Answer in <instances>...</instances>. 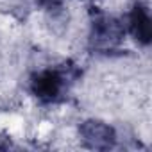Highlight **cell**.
Segmentation results:
<instances>
[{
	"label": "cell",
	"instance_id": "obj_1",
	"mask_svg": "<svg viewBox=\"0 0 152 152\" xmlns=\"http://www.w3.org/2000/svg\"><path fill=\"white\" fill-rule=\"evenodd\" d=\"M125 36L124 23L109 15H99L93 18L91 23V45L99 50H111L115 48Z\"/></svg>",
	"mask_w": 152,
	"mask_h": 152
},
{
	"label": "cell",
	"instance_id": "obj_2",
	"mask_svg": "<svg viewBox=\"0 0 152 152\" xmlns=\"http://www.w3.org/2000/svg\"><path fill=\"white\" fill-rule=\"evenodd\" d=\"M79 134L83 143L93 150H107L116 141V134L113 127H109L100 120H86L84 124H81Z\"/></svg>",
	"mask_w": 152,
	"mask_h": 152
},
{
	"label": "cell",
	"instance_id": "obj_3",
	"mask_svg": "<svg viewBox=\"0 0 152 152\" xmlns=\"http://www.w3.org/2000/svg\"><path fill=\"white\" fill-rule=\"evenodd\" d=\"M64 84H66V81L59 70H45V72H39L38 75H34L31 88H32V93L39 100L52 102L59 97Z\"/></svg>",
	"mask_w": 152,
	"mask_h": 152
},
{
	"label": "cell",
	"instance_id": "obj_4",
	"mask_svg": "<svg viewBox=\"0 0 152 152\" xmlns=\"http://www.w3.org/2000/svg\"><path fill=\"white\" fill-rule=\"evenodd\" d=\"M129 31L134 36V39L141 45H148L152 39V23L147 9L140 4H136L129 15Z\"/></svg>",
	"mask_w": 152,
	"mask_h": 152
},
{
	"label": "cell",
	"instance_id": "obj_5",
	"mask_svg": "<svg viewBox=\"0 0 152 152\" xmlns=\"http://www.w3.org/2000/svg\"><path fill=\"white\" fill-rule=\"evenodd\" d=\"M36 2H38L41 7H45V9H56V7L63 6L64 0H36Z\"/></svg>",
	"mask_w": 152,
	"mask_h": 152
}]
</instances>
